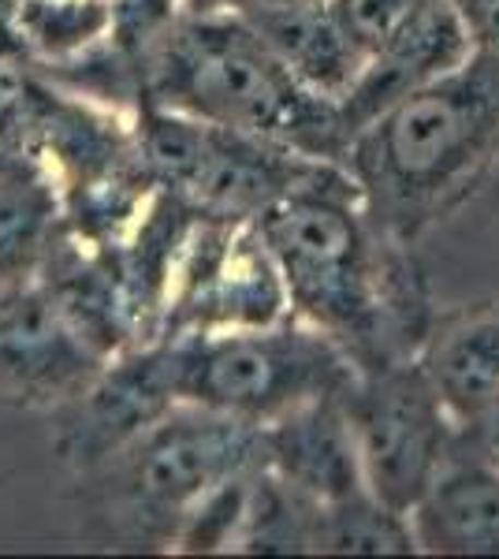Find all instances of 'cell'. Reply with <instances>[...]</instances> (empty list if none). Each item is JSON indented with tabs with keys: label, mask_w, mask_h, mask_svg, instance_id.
I'll return each mask as SVG.
<instances>
[{
	"label": "cell",
	"mask_w": 499,
	"mask_h": 559,
	"mask_svg": "<svg viewBox=\"0 0 499 559\" xmlns=\"http://www.w3.org/2000/svg\"><path fill=\"white\" fill-rule=\"evenodd\" d=\"M417 552L499 556V471L455 448L411 508Z\"/></svg>",
	"instance_id": "12"
},
{
	"label": "cell",
	"mask_w": 499,
	"mask_h": 559,
	"mask_svg": "<svg viewBox=\"0 0 499 559\" xmlns=\"http://www.w3.org/2000/svg\"><path fill=\"white\" fill-rule=\"evenodd\" d=\"M150 369L171 403L269 426L321 395L347 392L358 366L351 355L302 318L265 329L183 332L153 340Z\"/></svg>",
	"instance_id": "4"
},
{
	"label": "cell",
	"mask_w": 499,
	"mask_h": 559,
	"mask_svg": "<svg viewBox=\"0 0 499 559\" xmlns=\"http://www.w3.org/2000/svg\"><path fill=\"white\" fill-rule=\"evenodd\" d=\"M68 236L63 194L38 153L0 150V292L34 284Z\"/></svg>",
	"instance_id": "14"
},
{
	"label": "cell",
	"mask_w": 499,
	"mask_h": 559,
	"mask_svg": "<svg viewBox=\"0 0 499 559\" xmlns=\"http://www.w3.org/2000/svg\"><path fill=\"white\" fill-rule=\"evenodd\" d=\"M421 0H329L335 20L347 26V34L366 49V57L395 31Z\"/></svg>",
	"instance_id": "19"
},
{
	"label": "cell",
	"mask_w": 499,
	"mask_h": 559,
	"mask_svg": "<svg viewBox=\"0 0 499 559\" xmlns=\"http://www.w3.org/2000/svg\"><path fill=\"white\" fill-rule=\"evenodd\" d=\"M284 318H292V299L258 224L194 213L171 269L157 340L265 329Z\"/></svg>",
	"instance_id": "8"
},
{
	"label": "cell",
	"mask_w": 499,
	"mask_h": 559,
	"mask_svg": "<svg viewBox=\"0 0 499 559\" xmlns=\"http://www.w3.org/2000/svg\"><path fill=\"white\" fill-rule=\"evenodd\" d=\"M183 15H187L183 0H112V41L142 64V57Z\"/></svg>",
	"instance_id": "18"
},
{
	"label": "cell",
	"mask_w": 499,
	"mask_h": 559,
	"mask_svg": "<svg viewBox=\"0 0 499 559\" xmlns=\"http://www.w3.org/2000/svg\"><path fill=\"white\" fill-rule=\"evenodd\" d=\"M0 68L34 71V52L23 34L20 0H0Z\"/></svg>",
	"instance_id": "20"
},
{
	"label": "cell",
	"mask_w": 499,
	"mask_h": 559,
	"mask_svg": "<svg viewBox=\"0 0 499 559\" xmlns=\"http://www.w3.org/2000/svg\"><path fill=\"white\" fill-rule=\"evenodd\" d=\"M477 45L499 49V0H455Z\"/></svg>",
	"instance_id": "21"
},
{
	"label": "cell",
	"mask_w": 499,
	"mask_h": 559,
	"mask_svg": "<svg viewBox=\"0 0 499 559\" xmlns=\"http://www.w3.org/2000/svg\"><path fill=\"white\" fill-rule=\"evenodd\" d=\"M242 15L298 83L335 105L351 94L369 60L329 4H250Z\"/></svg>",
	"instance_id": "15"
},
{
	"label": "cell",
	"mask_w": 499,
	"mask_h": 559,
	"mask_svg": "<svg viewBox=\"0 0 499 559\" xmlns=\"http://www.w3.org/2000/svg\"><path fill=\"white\" fill-rule=\"evenodd\" d=\"M343 407L366 489L411 515L459 448V421L443 407L417 358L358 369L343 392Z\"/></svg>",
	"instance_id": "7"
},
{
	"label": "cell",
	"mask_w": 499,
	"mask_h": 559,
	"mask_svg": "<svg viewBox=\"0 0 499 559\" xmlns=\"http://www.w3.org/2000/svg\"><path fill=\"white\" fill-rule=\"evenodd\" d=\"M477 49L474 34L462 20L455 0H421L384 41L369 52L358 83L340 102V120L347 131V146L366 123H373L384 108H392L411 90L432 83L459 68Z\"/></svg>",
	"instance_id": "10"
},
{
	"label": "cell",
	"mask_w": 499,
	"mask_h": 559,
	"mask_svg": "<svg viewBox=\"0 0 499 559\" xmlns=\"http://www.w3.org/2000/svg\"><path fill=\"white\" fill-rule=\"evenodd\" d=\"M187 15H242L253 0H183Z\"/></svg>",
	"instance_id": "22"
},
{
	"label": "cell",
	"mask_w": 499,
	"mask_h": 559,
	"mask_svg": "<svg viewBox=\"0 0 499 559\" xmlns=\"http://www.w3.org/2000/svg\"><path fill=\"white\" fill-rule=\"evenodd\" d=\"M499 165V49L411 90L351 139L343 168L380 236L414 247L455 216Z\"/></svg>",
	"instance_id": "2"
},
{
	"label": "cell",
	"mask_w": 499,
	"mask_h": 559,
	"mask_svg": "<svg viewBox=\"0 0 499 559\" xmlns=\"http://www.w3.org/2000/svg\"><path fill=\"white\" fill-rule=\"evenodd\" d=\"M105 369V358L63 321L34 280L0 292V403L68 407Z\"/></svg>",
	"instance_id": "9"
},
{
	"label": "cell",
	"mask_w": 499,
	"mask_h": 559,
	"mask_svg": "<svg viewBox=\"0 0 499 559\" xmlns=\"http://www.w3.org/2000/svg\"><path fill=\"white\" fill-rule=\"evenodd\" d=\"M146 105L276 142L313 160L347 157L340 105L280 64L247 15H183L142 57Z\"/></svg>",
	"instance_id": "3"
},
{
	"label": "cell",
	"mask_w": 499,
	"mask_h": 559,
	"mask_svg": "<svg viewBox=\"0 0 499 559\" xmlns=\"http://www.w3.org/2000/svg\"><path fill=\"white\" fill-rule=\"evenodd\" d=\"M265 466L317 503L366 489L343 392L287 411L265 426Z\"/></svg>",
	"instance_id": "11"
},
{
	"label": "cell",
	"mask_w": 499,
	"mask_h": 559,
	"mask_svg": "<svg viewBox=\"0 0 499 559\" xmlns=\"http://www.w3.org/2000/svg\"><path fill=\"white\" fill-rule=\"evenodd\" d=\"M34 68L60 64L112 38V0H20Z\"/></svg>",
	"instance_id": "17"
},
{
	"label": "cell",
	"mask_w": 499,
	"mask_h": 559,
	"mask_svg": "<svg viewBox=\"0 0 499 559\" xmlns=\"http://www.w3.org/2000/svg\"><path fill=\"white\" fill-rule=\"evenodd\" d=\"M253 4H329V0H253Z\"/></svg>",
	"instance_id": "23"
},
{
	"label": "cell",
	"mask_w": 499,
	"mask_h": 559,
	"mask_svg": "<svg viewBox=\"0 0 499 559\" xmlns=\"http://www.w3.org/2000/svg\"><path fill=\"white\" fill-rule=\"evenodd\" d=\"M105 466H112L116 496L131 515L168 545L176 522L205 492L265 466V426L179 403Z\"/></svg>",
	"instance_id": "6"
},
{
	"label": "cell",
	"mask_w": 499,
	"mask_h": 559,
	"mask_svg": "<svg viewBox=\"0 0 499 559\" xmlns=\"http://www.w3.org/2000/svg\"><path fill=\"white\" fill-rule=\"evenodd\" d=\"M417 366L462 426L499 400V302H474L432 318Z\"/></svg>",
	"instance_id": "13"
},
{
	"label": "cell",
	"mask_w": 499,
	"mask_h": 559,
	"mask_svg": "<svg viewBox=\"0 0 499 559\" xmlns=\"http://www.w3.org/2000/svg\"><path fill=\"white\" fill-rule=\"evenodd\" d=\"M134 134L153 183L179 194L198 213L258 224L317 160L253 134L216 128L171 108L142 105Z\"/></svg>",
	"instance_id": "5"
},
{
	"label": "cell",
	"mask_w": 499,
	"mask_h": 559,
	"mask_svg": "<svg viewBox=\"0 0 499 559\" xmlns=\"http://www.w3.org/2000/svg\"><path fill=\"white\" fill-rule=\"evenodd\" d=\"M313 552L340 556H411L417 540L411 515L395 511L369 489L321 503L313 522Z\"/></svg>",
	"instance_id": "16"
},
{
	"label": "cell",
	"mask_w": 499,
	"mask_h": 559,
	"mask_svg": "<svg viewBox=\"0 0 499 559\" xmlns=\"http://www.w3.org/2000/svg\"><path fill=\"white\" fill-rule=\"evenodd\" d=\"M258 231L284 273L292 313L332 336L354 366L417 355L437 313L411 247L373 228L347 168L317 160L258 216Z\"/></svg>",
	"instance_id": "1"
}]
</instances>
